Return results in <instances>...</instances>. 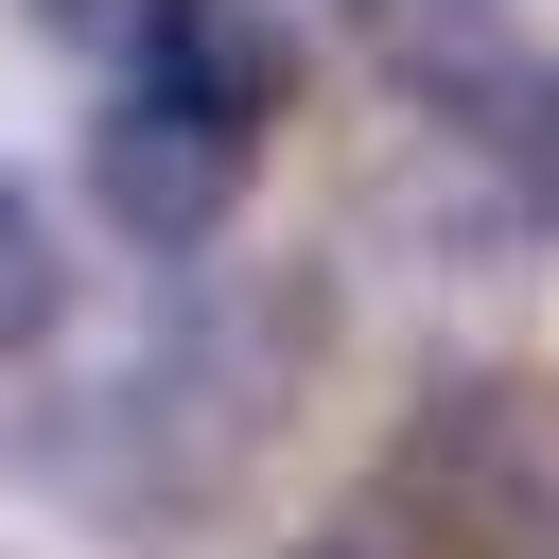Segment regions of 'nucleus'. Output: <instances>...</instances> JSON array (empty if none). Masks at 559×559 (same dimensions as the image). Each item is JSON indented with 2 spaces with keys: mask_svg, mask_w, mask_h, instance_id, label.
<instances>
[{
  "mask_svg": "<svg viewBox=\"0 0 559 559\" xmlns=\"http://www.w3.org/2000/svg\"><path fill=\"white\" fill-rule=\"evenodd\" d=\"M280 384H297V314H262V297H192L122 384H87V419H70V489L175 524V507H210V489L280 437Z\"/></svg>",
  "mask_w": 559,
  "mask_h": 559,
  "instance_id": "1",
  "label": "nucleus"
},
{
  "mask_svg": "<svg viewBox=\"0 0 559 559\" xmlns=\"http://www.w3.org/2000/svg\"><path fill=\"white\" fill-rule=\"evenodd\" d=\"M402 489H419L437 542H507V559H524V542L559 524V402L507 384V367L437 384V402L402 419Z\"/></svg>",
  "mask_w": 559,
  "mask_h": 559,
  "instance_id": "2",
  "label": "nucleus"
},
{
  "mask_svg": "<svg viewBox=\"0 0 559 559\" xmlns=\"http://www.w3.org/2000/svg\"><path fill=\"white\" fill-rule=\"evenodd\" d=\"M245 157H262V140H227V122L157 105V87H122V105L87 122V192H105V227H122L140 262H192V245L245 210Z\"/></svg>",
  "mask_w": 559,
  "mask_h": 559,
  "instance_id": "3",
  "label": "nucleus"
},
{
  "mask_svg": "<svg viewBox=\"0 0 559 559\" xmlns=\"http://www.w3.org/2000/svg\"><path fill=\"white\" fill-rule=\"evenodd\" d=\"M122 35H140V70H122V87H157V105L227 122V140H262V122H280V87H297V17H280V0H140Z\"/></svg>",
  "mask_w": 559,
  "mask_h": 559,
  "instance_id": "4",
  "label": "nucleus"
},
{
  "mask_svg": "<svg viewBox=\"0 0 559 559\" xmlns=\"http://www.w3.org/2000/svg\"><path fill=\"white\" fill-rule=\"evenodd\" d=\"M489 105H507V122H489V140H507V210L559 245V70H507Z\"/></svg>",
  "mask_w": 559,
  "mask_h": 559,
  "instance_id": "5",
  "label": "nucleus"
},
{
  "mask_svg": "<svg viewBox=\"0 0 559 559\" xmlns=\"http://www.w3.org/2000/svg\"><path fill=\"white\" fill-rule=\"evenodd\" d=\"M52 314H70V262H52V210H35L17 175H0V349H35Z\"/></svg>",
  "mask_w": 559,
  "mask_h": 559,
  "instance_id": "6",
  "label": "nucleus"
},
{
  "mask_svg": "<svg viewBox=\"0 0 559 559\" xmlns=\"http://www.w3.org/2000/svg\"><path fill=\"white\" fill-rule=\"evenodd\" d=\"M17 17H52V35H87V17H140V0H17Z\"/></svg>",
  "mask_w": 559,
  "mask_h": 559,
  "instance_id": "7",
  "label": "nucleus"
},
{
  "mask_svg": "<svg viewBox=\"0 0 559 559\" xmlns=\"http://www.w3.org/2000/svg\"><path fill=\"white\" fill-rule=\"evenodd\" d=\"M297 559H402V542H384V524H332V542H297Z\"/></svg>",
  "mask_w": 559,
  "mask_h": 559,
  "instance_id": "8",
  "label": "nucleus"
}]
</instances>
